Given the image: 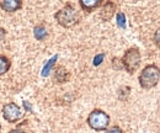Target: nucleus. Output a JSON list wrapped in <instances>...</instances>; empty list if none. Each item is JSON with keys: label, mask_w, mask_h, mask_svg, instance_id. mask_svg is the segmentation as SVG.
I'll return each instance as SVG.
<instances>
[{"label": "nucleus", "mask_w": 160, "mask_h": 133, "mask_svg": "<svg viewBox=\"0 0 160 133\" xmlns=\"http://www.w3.org/2000/svg\"><path fill=\"white\" fill-rule=\"evenodd\" d=\"M54 19L60 26L69 28V27L78 25L81 20V16H80L79 11L70 3H68L64 8H62L59 11L54 14Z\"/></svg>", "instance_id": "1"}, {"label": "nucleus", "mask_w": 160, "mask_h": 133, "mask_svg": "<svg viewBox=\"0 0 160 133\" xmlns=\"http://www.w3.org/2000/svg\"><path fill=\"white\" fill-rule=\"evenodd\" d=\"M138 80H139L140 86L145 90H149V89H153L154 86H157L160 80V72L158 65H155V64L147 65L140 72Z\"/></svg>", "instance_id": "2"}, {"label": "nucleus", "mask_w": 160, "mask_h": 133, "mask_svg": "<svg viewBox=\"0 0 160 133\" xmlns=\"http://www.w3.org/2000/svg\"><path fill=\"white\" fill-rule=\"evenodd\" d=\"M140 62H142V56H140V52L138 51V48H128L123 57H122V67L127 70V73L129 74H134L140 67Z\"/></svg>", "instance_id": "3"}, {"label": "nucleus", "mask_w": 160, "mask_h": 133, "mask_svg": "<svg viewBox=\"0 0 160 133\" xmlns=\"http://www.w3.org/2000/svg\"><path fill=\"white\" fill-rule=\"evenodd\" d=\"M110 116L106 114L105 111L99 110V109H95L92 110L89 116H88V125L91 130H95L98 132L100 131H106L108 128V125H110Z\"/></svg>", "instance_id": "4"}, {"label": "nucleus", "mask_w": 160, "mask_h": 133, "mask_svg": "<svg viewBox=\"0 0 160 133\" xmlns=\"http://www.w3.org/2000/svg\"><path fill=\"white\" fill-rule=\"evenodd\" d=\"M2 116L9 123H16L22 117V110L15 102H9L2 107Z\"/></svg>", "instance_id": "5"}, {"label": "nucleus", "mask_w": 160, "mask_h": 133, "mask_svg": "<svg viewBox=\"0 0 160 133\" xmlns=\"http://www.w3.org/2000/svg\"><path fill=\"white\" fill-rule=\"evenodd\" d=\"M102 9L100 11V18L103 21H110L115 15V10H116V4L113 1H105L102 3Z\"/></svg>", "instance_id": "6"}, {"label": "nucleus", "mask_w": 160, "mask_h": 133, "mask_svg": "<svg viewBox=\"0 0 160 133\" xmlns=\"http://www.w3.org/2000/svg\"><path fill=\"white\" fill-rule=\"evenodd\" d=\"M22 8L21 0H4L0 1V9H2L6 13H15Z\"/></svg>", "instance_id": "7"}, {"label": "nucleus", "mask_w": 160, "mask_h": 133, "mask_svg": "<svg viewBox=\"0 0 160 133\" xmlns=\"http://www.w3.org/2000/svg\"><path fill=\"white\" fill-rule=\"evenodd\" d=\"M102 3H103L102 0H80L79 5L84 11L91 13V11H94L95 9L100 8L101 5H102Z\"/></svg>", "instance_id": "8"}, {"label": "nucleus", "mask_w": 160, "mask_h": 133, "mask_svg": "<svg viewBox=\"0 0 160 133\" xmlns=\"http://www.w3.org/2000/svg\"><path fill=\"white\" fill-rule=\"evenodd\" d=\"M69 78H70V74H69V72L64 68V67H57L56 68V70H54V79L57 80V83H67L68 80H69Z\"/></svg>", "instance_id": "9"}, {"label": "nucleus", "mask_w": 160, "mask_h": 133, "mask_svg": "<svg viewBox=\"0 0 160 133\" xmlns=\"http://www.w3.org/2000/svg\"><path fill=\"white\" fill-rule=\"evenodd\" d=\"M57 59H58V56L56 54V56H53V57L51 58L46 64H44V67L42 68V72H41V75L43 76V78H46V76L49 75V73H51V70L54 68V65H56V62H57Z\"/></svg>", "instance_id": "10"}, {"label": "nucleus", "mask_w": 160, "mask_h": 133, "mask_svg": "<svg viewBox=\"0 0 160 133\" xmlns=\"http://www.w3.org/2000/svg\"><path fill=\"white\" fill-rule=\"evenodd\" d=\"M10 67H11V60L6 57V56L0 54V75L8 73L9 69H10Z\"/></svg>", "instance_id": "11"}, {"label": "nucleus", "mask_w": 160, "mask_h": 133, "mask_svg": "<svg viewBox=\"0 0 160 133\" xmlns=\"http://www.w3.org/2000/svg\"><path fill=\"white\" fill-rule=\"evenodd\" d=\"M33 35H35L36 39H38V41H43V39H46V38H47L48 32H47V28H46L44 26L38 25V26H36V27L33 28Z\"/></svg>", "instance_id": "12"}, {"label": "nucleus", "mask_w": 160, "mask_h": 133, "mask_svg": "<svg viewBox=\"0 0 160 133\" xmlns=\"http://www.w3.org/2000/svg\"><path fill=\"white\" fill-rule=\"evenodd\" d=\"M116 22H117V26L120 27L121 30H124L127 27L126 15L123 13H117V15H116Z\"/></svg>", "instance_id": "13"}, {"label": "nucleus", "mask_w": 160, "mask_h": 133, "mask_svg": "<svg viewBox=\"0 0 160 133\" xmlns=\"http://www.w3.org/2000/svg\"><path fill=\"white\" fill-rule=\"evenodd\" d=\"M103 59H105V53H99V54H96V56L94 57L92 64H94L95 67H99L101 63L103 62Z\"/></svg>", "instance_id": "14"}, {"label": "nucleus", "mask_w": 160, "mask_h": 133, "mask_svg": "<svg viewBox=\"0 0 160 133\" xmlns=\"http://www.w3.org/2000/svg\"><path fill=\"white\" fill-rule=\"evenodd\" d=\"M105 133H123V131L121 130V127L118 126H113V127H111V128H107Z\"/></svg>", "instance_id": "15"}, {"label": "nucleus", "mask_w": 160, "mask_h": 133, "mask_svg": "<svg viewBox=\"0 0 160 133\" xmlns=\"http://www.w3.org/2000/svg\"><path fill=\"white\" fill-rule=\"evenodd\" d=\"M9 133H26V132H25L22 128H20V127H19V128H14V130H11Z\"/></svg>", "instance_id": "16"}, {"label": "nucleus", "mask_w": 160, "mask_h": 133, "mask_svg": "<svg viewBox=\"0 0 160 133\" xmlns=\"http://www.w3.org/2000/svg\"><path fill=\"white\" fill-rule=\"evenodd\" d=\"M155 43H157V46H159V30L155 32Z\"/></svg>", "instance_id": "17"}, {"label": "nucleus", "mask_w": 160, "mask_h": 133, "mask_svg": "<svg viewBox=\"0 0 160 133\" xmlns=\"http://www.w3.org/2000/svg\"><path fill=\"white\" fill-rule=\"evenodd\" d=\"M0 132H1V125H0Z\"/></svg>", "instance_id": "18"}]
</instances>
